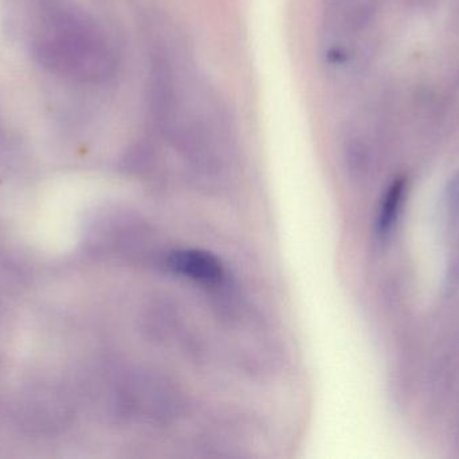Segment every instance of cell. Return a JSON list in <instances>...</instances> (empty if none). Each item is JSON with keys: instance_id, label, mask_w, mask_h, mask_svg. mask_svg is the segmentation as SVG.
I'll list each match as a JSON object with an SVG mask.
<instances>
[{"instance_id": "cell-2", "label": "cell", "mask_w": 459, "mask_h": 459, "mask_svg": "<svg viewBox=\"0 0 459 459\" xmlns=\"http://www.w3.org/2000/svg\"><path fill=\"white\" fill-rule=\"evenodd\" d=\"M43 48L59 67L82 78H104L115 67V51L104 31L86 16L59 10L45 32Z\"/></svg>"}, {"instance_id": "cell-4", "label": "cell", "mask_w": 459, "mask_h": 459, "mask_svg": "<svg viewBox=\"0 0 459 459\" xmlns=\"http://www.w3.org/2000/svg\"><path fill=\"white\" fill-rule=\"evenodd\" d=\"M404 194H406V181L403 178H398L391 183L383 196L377 220V234L379 239H387L395 228L403 207Z\"/></svg>"}, {"instance_id": "cell-3", "label": "cell", "mask_w": 459, "mask_h": 459, "mask_svg": "<svg viewBox=\"0 0 459 459\" xmlns=\"http://www.w3.org/2000/svg\"><path fill=\"white\" fill-rule=\"evenodd\" d=\"M166 267L178 278L190 280L210 290H225L229 274L225 264L214 253L199 248H179L166 255Z\"/></svg>"}, {"instance_id": "cell-1", "label": "cell", "mask_w": 459, "mask_h": 459, "mask_svg": "<svg viewBox=\"0 0 459 459\" xmlns=\"http://www.w3.org/2000/svg\"><path fill=\"white\" fill-rule=\"evenodd\" d=\"M153 110L164 134L190 156L207 159L222 147L225 121L207 86L186 57H153Z\"/></svg>"}, {"instance_id": "cell-5", "label": "cell", "mask_w": 459, "mask_h": 459, "mask_svg": "<svg viewBox=\"0 0 459 459\" xmlns=\"http://www.w3.org/2000/svg\"><path fill=\"white\" fill-rule=\"evenodd\" d=\"M446 199L452 209L459 207V172L453 175L446 189Z\"/></svg>"}]
</instances>
